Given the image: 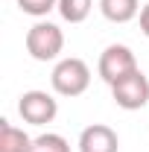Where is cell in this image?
Masks as SVG:
<instances>
[{
    "mask_svg": "<svg viewBox=\"0 0 149 152\" xmlns=\"http://www.w3.org/2000/svg\"><path fill=\"white\" fill-rule=\"evenodd\" d=\"M18 9L32 15V18H44L53 9H58V0H18Z\"/></svg>",
    "mask_w": 149,
    "mask_h": 152,
    "instance_id": "cell-11",
    "label": "cell"
},
{
    "mask_svg": "<svg viewBox=\"0 0 149 152\" xmlns=\"http://www.w3.org/2000/svg\"><path fill=\"white\" fill-rule=\"evenodd\" d=\"M50 85L58 96H82L91 85V67L76 56L61 58L50 73Z\"/></svg>",
    "mask_w": 149,
    "mask_h": 152,
    "instance_id": "cell-1",
    "label": "cell"
},
{
    "mask_svg": "<svg viewBox=\"0 0 149 152\" xmlns=\"http://www.w3.org/2000/svg\"><path fill=\"white\" fill-rule=\"evenodd\" d=\"M91 9H93V0H58V15L67 23H82L91 15Z\"/></svg>",
    "mask_w": 149,
    "mask_h": 152,
    "instance_id": "cell-9",
    "label": "cell"
},
{
    "mask_svg": "<svg viewBox=\"0 0 149 152\" xmlns=\"http://www.w3.org/2000/svg\"><path fill=\"white\" fill-rule=\"evenodd\" d=\"M32 140L35 137H29L23 129L0 120V152H32Z\"/></svg>",
    "mask_w": 149,
    "mask_h": 152,
    "instance_id": "cell-7",
    "label": "cell"
},
{
    "mask_svg": "<svg viewBox=\"0 0 149 152\" xmlns=\"http://www.w3.org/2000/svg\"><path fill=\"white\" fill-rule=\"evenodd\" d=\"M96 70H99V76H102V82L114 85V82H120L123 76L134 73V70H140V67H137L134 53H131L126 44H108V47L102 50V56H99Z\"/></svg>",
    "mask_w": 149,
    "mask_h": 152,
    "instance_id": "cell-3",
    "label": "cell"
},
{
    "mask_svg": "<svg viewBox=\"0 0 149 152\" xmlns=\"http://www.w3.org/2000/svg\"><path fill=\"white\" fill-rule=\"evenodd\" d=\"M117 149H120L117 132L105 123H93L79 134V152H117Z\"/></svg>",
    "mask_w": 149,
    "mask_h": 152,
    "instance_id": "cell-6",
    "label": "cell"
},
{
    "mask_svg": "<svg viewBox=\"0 0 149 152\" xmlns=\"http://www.w3.org/2000/svg\"><path fill=\"white\" fill-rule=\"evenodd\" d=\"M32 152H70V143L56 132H47V134H38L32 140Z\"/></svg>",
    "mask_w": 149,
    "mask_h": 152,
    "instance_id": "cell-10",
    "label": "cell"
},
{
    "mask_svg": "<svg viewBox=\"0 0 149 152\" xmlns=\"http://www.w3.org/2000/svg\"><path fill=\"white\" fill-rule=\"evenodd\" d=\"M18 111L20 117L29 123V126H44V123H53L58 114V102L53 99V94L47 91H26L18 99Z\"/></svg>",
    "mask_w": 149,
    "mask_h": 152,
    "instance_id": "cell-5",
    "label": "cell"
},
{
    "mask_svg": "<svg viewBox=\"0 0 149 152\" xmlns=\"http://www.w3.org/2000/svg\"><path fill=\"white\" fill-rule=\"evenodd\" d=\"M111 96H114V102H117L120 108L137 111V108H143L149 102V79L140 73V70H134V73L123 76L120 82L111 85Z\"/></svg>",
    "mask_w": 149,
    "mask_h": 152,
    "instance_id": "cell-4",
    "label": "cell"
},
{
    "mask_svg": "<svg viewBox=\"0 0 149 152\" xmlns=\"http://www.w3.org/2000/svg\"><path fill=\"white\" fill-rule=\"evenodd\" d=\"M140 32L149 38V3L143 6V9H140Z\"/></svg>",
    "mask_w": 149,
    "mask_h": 152,
    "instance_id": "cell-12",
    "label": "cell"
},
{
    "mask_svg": "<svg viewBox=\"0 0 149 152\" xmlns=\"http://www.w3.org/2000/svg\"><path fill=\"white\" fill-rule=\"evenodd\" d=\"M64 50V32L50 20H38L26 32V53L35 61H53Z\"/></svg>",
    "mask_w": 149,
    "mask_h": 152,
    "instance_id": "cell-2",
    "label": "cell"
},
{
    "mask_svg": "<svg viewBox=\"0 0 149 152\" xmlns=\"http://www.w3.org/2000/svg\"><path fill=\"white\" fill-rule=\"evenodd\" d=\"M99 12L111 23H129L131 18L140 15V3L137 0H99Z\"/></svg>",
    "mask_w": 149,
    "mask_h": 152,
    "instance_id": "cell-8",
    "label": "cell"
}]
</instances>
